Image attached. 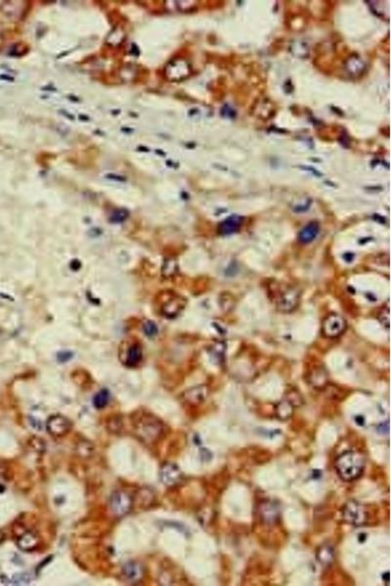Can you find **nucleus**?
I'll return each mask as SVG.
<instances>
[{
    "mask_svg": "<svg viewBox=\"0 0 391 586\" xmlns=\"http://www.w3.org/2000/svg\"><path fill=\"white\" fill-rule=\"evenodd\" d=\"M365 456L356 450H347L340 454L336 462V469L340 479L345 482L357 480L364 472Z\"/></svg>",
    "mask_w": 391,
    "mask_h": 586,
    "instance_id": "nucleus-1",
    "label": "nucleus"
},
{
    "mask_svg": "<svg viewBox=\"0 0 391 586\" xmlns=\"http://www.w3.org/2000/svg\"><path fill=\"white\" fill-rule=\"evenodd\" d=\"M132 423L136 435L147 443L157 441L163 431V426L160 419L148 412L137 413V416L132 418Z\"/></svg>",
    "mask_w": 391,
    "mask_h": 586,
    "instance_id": "nucleus-2",
    "label": "nucleus"
},
{
    "mask_svg": "<svg viewBox=\"0 0 391 586\" xmlns=\"http://www.w3.org/2000/svg\"><path fill=\"white\" fill-rule=\"evenodd\" d=\"M301 290L296 286H287L279 293L277 298V308L283 313L295 311L301 302Z\"/></svg>",
    "mask_w": 391,
    "mask_h": 586,
    "instance_id": "nucleus-3",
    "label": "nucleus"
},
{
    "mask_svg": "<svg viewBox=\"0 0 391 586\" xmlns=\"http://www.w3.org/2000/svg\"><path fill=\"white\" fill-rule=\"evenodd\" d=\"M347 327V322L338 314H330L322 322V334L326 338L335 339L342 335Z\"/></svg>",
    "mask_w": 391,
    "mask_h": 586,
    "instance_id": "nucleus-4",
    "label": "nucleus"
},
{
    "mask_svg": "<svg viewBox=\"0 0 391 586\" xmlns=\"http://www.w3.org/2000/svg\"><path fill=\"white\" fill-rule=\"evenodd\" d=\"M342 515L347 523L356 527L363 525L367 520V513L364 506L356 500H350L344 505Z\"/></svg>",
    "mask_w": 391,
    "mask_h": 586,
    "instance_id": "nucleus-5",
    "label": "nucleus"
},
{
    "mask_svg": "<svg viewBox=\"0 0 391 586\" xmlns=\"http://www.w3.org/2000/svg\"><path fill=\"white\" fill-rule=\"evenodd\" d=\"M110 506L115 515L125 516L131 509L132 500L130 497L124 492H117L111 498Z\"/></svg>",
    "mask_w": 391,
    "mask_h": 586,
    "instance_id": "nucleus-6",
    "label": "nucleus"
},
{
    "mask_svg": "<svg viewBox=\"0 0 391 586\" xmlns=\"http://www.w3.org/2000/svg\"><path fill=\"white\" fill-rule=\"evenodd\" d=\"M160 478L163 485L173 487L180 483L182 479V472L176 464L166 463L160 469Z\"/></svg>",
    "mask_w": 391,
    "mask_h": 586,
    "instance_id": "nucleus-7",
    "label": "nucleus"
},
{
    "mask_svg": "<svg viewBox=\"0 0 391 586\" xmlns=\"http://www.w3.org/2000/svg\"><path fill=\"white\" fill-rule=\"evenodd\" d=\"M47 431L54 436H63L70 432L71 422L66 417L61 415L51 416L46 423Z\"/></svg>",
    "mask_w": 391,
    "mask_h": 586,
    "instance_id": "nucleus-8",
    "label": "nucleus"
},
{
    "mask_svg": "<svg viewBox=\"0 0 391 586\" xmlns=\"http://www.w3.org/2000/svg\"><path fill=\"white\" fill-rule=\"evenodd\" d=\"M258 514L265 524H275L280 518L279 505L274 501H265L259 505Z\"/></svg>",
    "mask_w": 391,
    "mask_h": 586,
    "instance_id": "nucleus-9",
    "label": "nucleus"
},
{
    "mask_svg": "<svg viewBox=\"0 0 391 586\" xmlns=\"http://www.w3.org/2000/svg\"><path fill=\"white\" fill-rule=\"evenodd\" d=\"M185 307V300L176 294H171L161 306V313L167 318H174Z\"/></svg>",
    "mask_w": 391,
    "mask_h": 586,
    "instance_id": "nucleus-10",
    "label": "nucleus"
},
{
    "mask_svg": "<svg viewBox=\"0 0 391 586\" xmlns=\"http://www.w3.org/2000/svg\"><path fill=\"white\" fill-rule=\"evenodd\" d=\"M243 224V218L238 215H232L230 217L223 220L218 225V232L222 236H229L234 232H237L241 229Z\"/></svg>",
    "mask_w": 391,
    "mask_h": 586,
    "instance_id": "nucleus-11",
    "label": "nucleus"
},
{
    "mask_svg": "<svg viewBox=\"0 0 391 586\" xmlns=\"http://www.w3.org/2000/svg\"><path fill=\"white\" fill-rule=\"evenodd\" d=\"M208 396H209V388L205 385L193 387V388L186 391L183 395L185 401L190 403V404H193V405L202 404L203 402L206 401Z\"/></svg>",
    "mask_w": 391,
    "mask_h": 586,
    "instance_id": "nucleus-12",
    "label": "nucleus"
},
{
    "mask_svg": "<svg viewBox=\"0 0 391 586\" xmlns=\"http://www.w3.org/2000/svg\"><path fill=\"white\" fill-rule=\"evenodd\" d=\"M320 232V225L318 222H310L299 233V242L303 245H307L315 241Z\"/></svg>",
    "mask_w": 391,
    "mask_h": 586,
    "instance_id": "nucleus-13",
    "label": "nucleus"
},
{
    "mask_svg": "<svg viewBox=\"0 0 391 586\" xmlns=\"http://www.w3.org/2000/svg\"><path fill=\"white\" fill-rule=\"evenodd\" d=\"M123 574L128 581H137L143 576V568L139 564L129 562L123 569Z\"/></svg>",
    "mask_w": 391,
    "mask_h": 586,
    "instance_id": "nucleus-14",
    "label": "nucleus"
},
{
    "mask_svg": "<svg viewBox=\"0 0 391 586\" xmlns=\"http://www.w3.org/2000/svg\"><path fill=\"white\" fill-rule=\"evenodd\" d=\"M328 374L327 372L322 368L314 369L308 377V381L312 386L315 388H322L328 383Z\"/></svg>",
    "mask_w": 391,
    "mask_h": 586,
    "instance_id": "nucleus-15",
    "label": "nucleus"
},
{
    "mask_svg": "<svg viewBox=\"0 0 391 586\" xmlns=\"http://www.w3.org/2000/svg\"><path fill=\"white\" fill-rule=\"evenodd\" d=\"M17 544H18V547L21 550H34L38 544V538L35 533H24L19 537Z\"/></svg>",
    "mask_w": 391,
    "mask_h": 586,
    "instance_id": "nucleus-16",
    "label": "nucleus"
},
{
    "mask_svg": "<svg viewBox=\"0 0 391 586\" xmlns=\"http://www.w3.org/2000/svg\"><path fill=\"white\" fill-rule=\"evenodd\" d=\"M335 558L334 548L329 544H324L317 551V560L322 565H330Z\"/></svg>",
    "mask_w": 391,
    "mask_h": 586,
    "instance_id": "nucleus-17",
    "label": "nucleus"
},
{
    "mask_svg": "<svg viewBox=\"0 0 391 586\" xmlns=\"http://www.w3.org/2000/svg\"><path fill=\"white\" fill-rule=\"evenodd\" d=\"M143 354L142 349L139 345L135 344L132 345L129 350L127 351V355H126V364L129 365L130 367H135L138 364H140V362L142 361Z\"/></svg>",
    "mask_w": 391,
    "mask_h": 586,
    "instance_id": "nucleus-18",
    "label": "nucleus"
},
{
    "mask_svg": "<svg viewBox=\"0 0 391 586\" xmlns=\"http://www.w3.org/2000/svg\"><path fill=\"white\" fill-rule=\"evenodd\" d=\"M294 412V406L286 400L282 401L276 406V414L280 419H287Z\"/></svg>",
    "mask_w": 391,
    "mask_h": 586,
    "instance_id": "nucleus-19",
    "label": "nucleus"
},
{
    "mask_svg": "<svg viewBox=\"0 0 391 586\" xmlns=\"http://www.w3.org/2000/svg\"><path fill=\"white\" fill-rule=\"evenodd\" d=\"M109 400H110L109 392L104 389V390H101L100 392H98L95 395V397L93 399V405H94V407L96 409H104L107 406L108 403H109Z\"/></svg>",
    "mask_w": 391,
    "mask_h": 586,
    "instance_id": "nucleus-20",
    "label": "nucleus"
},
{
    "mask_svg": "<svg viewBox=\"0 0 391 586\" xmlns=\"http://www.w3.org/2000/svg\"><path fill=\"white\" fill-rule=\"evenodd\" d=\"M127 217H128L127 210H125V209H118L117 211H115V213L112 215L111 220L113 222L121 223V222H124Z\"/></svg>",
    "mask_w": 391,
    "mask_h": 586,
    "instance_id": "nucleus-21",
    "label": "nucleus"
},
{
    "mask_svg": "<svg viewBox=\"0 0 391 586\" xmlns=\"http://www.w3.org/2000/svg\"><path fill=\"white\" fill-rule=\"evenodd\" d=\"M144 331H145V333H146L147 335H149V336H153V335L157 334V332H158V327H157V325H156V323H155V322H153V321H147V322L144 324Z\"/></svg>",
    "mask_w": 391,
    "mask_h": 586,
    "instance_id": "nucleus-22",
    "label": "nucleus"
},
{
    "mask_svg": "<svg viewBox=\"0 0 391 586\" xmlns=\"http://www.w3.org/2000/svg\"><path fill=\"white\" fill-rule=\"evenodd\" d=\"M376 429H377L378 433H380V434H388V432H389V422L386 421L385 423H381V424H379L377 426Z\"/></svg>",
    "mask_w": 391,
    "mask_h": 586,
    "instance_id": "nucleus-23",
    "label": "nucleus"
},
{
    "mask_svg": "<svg viewBox=\"0 0 391 586\" xmlns=\"http://www.w3.org/2000/svg\"><path fill=\"white\" fill-rule=\"evenodd\" d=\"M355 421L357 422V424H358V425H364L365 419H364L363 417H359V416H358V417H356Z\"/></svg>",
    "mask_w": 391,
    "mask_h": 586,
    "instance_id": "nucleus-24",
    "label": "nucleus"
},
{
    "mask_svg": "<svg viewBox=\"0 0 391 586\" xmlns=\"http://www.w3.org/2000/svg\"><path fill=\"white\" fill-rule=\"evenodd\" d=\"M6 539V534L0 531V543H2Z\"/></svg>",
    "mask_w": 391,
    "mask_h": 586,
    "instance_id": "nucleus-25",
    "label": "nucleus"
},
{
    "mask_svg": "<svg viewBox=\"0 0 391 586\" xmlns=\"http://www.w3.org/2000/svg\"><path fill=\"white\" fill-rule=\"evenodd\" d=\"M382 576H384V577H385V582H386V583H388V582H389V579H388V578H389V572L387 571V572H386V573H384Z\"/></svg>",
    "mask_w": 391,
    "mask_h": 586,
    "instance_id": "nucleus-26",
    "label": "nucleus"
},
{
    "mask_svg": "<svg viewBox=\"0 0 391 586\" xmlns=\"http://www.w3.org/2000/svg\"><path fill=\"white\" fill-rule=\"evenodd\" d=\"M0 78H3V79H8V80H13V78H12V77H8V76H3V75H2V76H0Z\"/></svg>",
    "mask_w": 391,
    "mask_h": 586,
    "instance_id": "nucleus-27",
    "label": "nucleus"
}]
</instances>
